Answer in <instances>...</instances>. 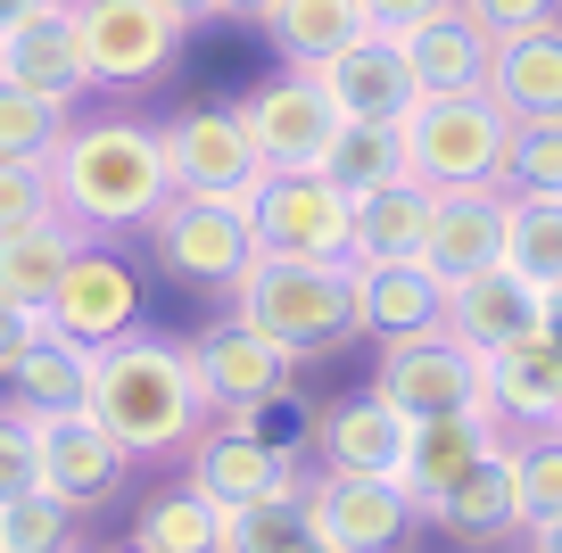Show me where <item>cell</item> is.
Returning a JSON list of instances; mask_svg holds the SVG:
<instances>
[{"label":"cell","instance_id":"obj_1","mask_svg":"<svg viewBox=\"0 0 562 553\" xmlns=\"http://www.w3.org/2000/svg\"><path fill=\"white\" fill-rule=\"evenodd\" d=\"M50 191L83 240H116V232H149V215L175 199L166 173V140L140 116H83L50 149Z\"/></svg>","mask_w":562,"mask_h":553},{"label":"cell","instance_id":"obj_2","mask_svg":"<svg viewBox=\"0 0 562 553\" xmlns=\"http://www.w3.org/2000/svg\"><path fill=\"white\" fill-rule=\"evenodd\" d=\"M91 414L133 454H182L215 421V397L199 381V356L158 330H124L91 347Z\"/></svg>","mask_w":562,"mask_h":553},{"label":"cell","instance_id":"obj_3","mask_svg":"<svg viewBox=\"0 0 562 553\" xmlns=\"http://www.w3.org/2000/svg\"><path fill=\"white\" fill-rule=\"evenodd\" d=\"M232 314L248 330H265L273 347L290 356H331L339 339H356V290H348V264L331 257H248V273L232 281Z\"/></svg>","mask_w":562,"mask_h":553},{"label":"cell","instance_id":"obj_4","mask_svg":"<svg viewBox=\"0 0 562 553\" xmlns=\"http://www.w3.org/2000/svg\"><path fill=\"white\" fill-rule=\"evenodd\" d=\"M513 116L496 91H422L405 108V166L430 191H472V182H505Z\"/></svg>","mask_w":562,"mask_h":553},{"label":"cell","instance_id":"obj_5","mask_svg":"<svg viewBox=\"0 0 562 553\" xmlns=\"http://www.w3.org/2000/svg\"><path fill=\"white\" fill-rule=\"evenodd\" d=\"M149 248L175 281H199V290H232L257 257V215L224 191H175L158 215H149Z\"/></svg>","mask_w":562,"mask_h":553},{"label":"cell","instance_id":"obj_6","mask_svg":"<svg viewBox=\"0 0 562 553\" xmlns=\"http://www.w3.org/2000/svg\"><path fill=\"white\" fill-rule=\"evenodd\" d=\"M372 397H389L405 421H439V414H488V356H472L447 330H414V339L381 347Z\"/></svg>","mask_w":562,"mask_h":553},{"label":"cell","instance_id":"obj_7","mask_svg":"<svg viewBox=\"0 0 562 553\" xmlns=\"http://www.w3.org/2000/svg\"><path fill=\"white\" fill-rule=\"evenodd\" d=\"M182 479L199 487V496L215 504H257V496H290V487H306V463L299 447H281L273 430H265V414H215L207 430L182 447Z\"/></svg>","mask_w":562,"mask_h":553},{"label":"cell","instance_id":"obj_8","mask_svg":"<svg viewBox=\"0 0 562 553\" xmlns=\"http://www.w3.org/2000/svg\"><path fill=\"white\" fill-rule=\"evenodd\" d=\"M248 215H257L265 257H331V264H348V248H356V191H339L323 166L265 173V191H257Z\"/></svg>","mask_w":562,"mask_h":553},{"label":"cell","instance_id":"obj_9","mask_svg":"<svg viewBox=\"0 0 562 553\" xmlns=\"http://www.w3.org/2000/svg\"><path fill=\"white\" fill-rule=\"evenodd\" d=\"M232 116H240V133H248V149H257L265 173H306V166H323V149H331V133H339V108L323 100V83H315L306 67L265 75V83L248 91Z\"/></svg>","mask_w":562,"mask_h":553},{"label":"cell","instance_id":"obj_10","mask_svg":"<svg viewBox=\"0 0 562 553\" xmlns=\"http://www.w3.org/2000/svg\"><path fill=\"white\" fill-rule=\"evenodd\" d=\"M75 9V34H83V58H91V83L100 91H140L175 67L182 34L158 0H67Z\"/></svg>","mask_w":562,"mask_h":553},{"label":"cell","instance_id":"obj_11","mask_svg":"<svg viewBox=\"0 0 562 553\" xmlns=\"http://www.w3.org/2000/svg\"><path fill=\"white\" fill-rule=\"evenodd\" d=\"M191 356H199V381H207L215 414H273V405L299 397V356L273 347L265 330H248L240 314L207 323L191 339Z\"/></svg>","mask_w":562,"mask_h":553},{"label":"cell","instance_id":"obj_12","mask_svg":"<svg viewBox=\"0 0 562 553\" xmlns=\"http://www.w3.org/2000/svg\"><path fill=\"white\" fill-rule=\"evenodd\" d=\"M306 512H315V537L339 553H397L405 529L422 520V504L397 479H381V471H315L306 479Z\"/></svg>","mask_w":562,"mask_h":553},{"label":"cell","instance_id":"obj_13","mask_svg":"<svg viewBox=\"0 0 562 553\" xmlns=\"http://www.w3.org/2000/svg\"><path fill=\"white\" fill-rule=\"evenodd\" d=\"M158 140H166L175 191H224V199H240V207H257L265 166H257V149H248L232 108H182V116L158 124Z\"/></svg>","mask_w":562,"mask_h":553},{"label":"cell","instance_id":"obj_14","mask_svg":"<svg viewBox=\"0 0 562 553\" xmlns=\"http://www.w3.org/2000/svg\"><path fill=\"white\" fill-rule=\"evenodd\" d=\"M42 323L67 330V339H83V347L124 339V330H140V273L116 257V248L83 240V248H75V264L58 273V290H50V306H42Z\"/></svg>","mask_w":562,"mask_h":553},{"label":"cell","instance_id":"obj_15","mask_svg":"<svg viewBox=\"0 0 562 553\" xmlns=\"http://www.w3.org/2000/svg\"><path fill=\"white\" fill-rule=\"evenodd\" d=\"M34 447H42V487L67 496L75 512L108 504L124 487V471H133V447H124L91 405H83V414H42L34 421Z\"/></svg>","mask_w":562,"mask_h":553},{"label":"cell","instance_id":"obj_16","mask_svg":"<svg viewBox=\"0 0 562 553\" xmlns=\"http://www.w3.org/2000/svg\"><path fill=\"white\" fill-rule=\"evenodd\" d=\"M439 330H447V339H463L472 356H496V347L546 330V290H529L513 264L463 273V281H447V323Z\"/></svg>","mask_w":562,"mask_h":553},{"label":"cell","instance_id":"obj_17","mask_svg":"<svg viewBox=\"0 0 562 553\" xmlns=\"http://www.w3.org/2000/svg\"><path fill=\"white\" fill-rule=\"evenodd\" d=\"M0 75L25 83V91H42V100H58V108H75L83 91H100V83H91V58H83V34H75L67 0H50V9H34L25 25L0 34Z\"/></svg>","mask_w":562,"mask_h":553},{"label":"cell","instance_id":"obj_18","mask_svg":"<svg viewBox=\"0 0 562 553\" xmlns=\"http://www.w3.org/2000/svg\"><path fill=\"white\" fill-rule=\"evenodd\" d=\"M323 83V100L339 108V116H381V124H405V108L422 100L414 91V67H405V50L389 34H356L348 50H331L323 67H306Z\"/></svg>","mask_w":562,"mask_h":553},{"label":"cell","instance_id":"obj_19","mask_svg":"<svg viewBox=\"0 0 562 553\" xmlns=\"http://www.w3.org/2000/svg\"><path fill=\"white\" fill-rule=\"evenodd\" d=\"M505 421L496 414H439V421H414V438H405V463H397V487L430 512V504L447 496V487L463 479V471H480L496 447H505Z\"/></svg>","mask_w":562,"mask_h":553},{"label":"cell","instance_id":"obj_20","mask_svg":"<svg viewBox=\"0 0 562 553\" xmlns=\"http://www.w3.org/2000/svg\"><path fill=\"white\" fill-rule=\"evenodd\" d=\"M488 414L505 430H554L562 421V339L529 330V339L488 356Z\"/></svg>","mask_w":562,"mask_h":553},{"label":"cell","instance_id":"obj_21","mask_svg":"<svg viewBox=\"0 0 562 553\" xmlns=\"http://www.w3.org/2000/svg\"><path fill=\"white\" fill-rule=\"evenodd\" d=\"M0 405H9V414H25V421H42V414H83V405H91V347L42 323L34 347L0 372Z\"/></svg>","mask_w":562,"mask_h":553},{"label":"cell","instance_id":"obj_22","mask_svg":"<svg viewBox=\"0 0 562 553\" xmlns=\"http://www.w3.org/2000/svg\"><path fill=\"white\" fill-rule=\"evenodd\" d=\"M348 290H356V330H372L381 347L447 323V281L430 264H348Z\"/></svg>","mask_w":562,"mask_h":553},{"label":"cell","instance_id":"obj_23","mask_svg":"<svg viewBox=\"0 0 562 553\" xmlns=\"http://www.w3.org/2000/svg\"><path fill=\"white\" fill-rule=\"evenodd\" d=\"M405 438H414V421H405L389 397H372V388H364V397L323 405V421H315V454H323V471H381V479H397Z\"/></svg>","mask_w":562,"mask_h":553},{"label":"cell","instance_id":"obj_24","mask_svg":"<svg viewBox=\"0 0 562 553\" xmlns=\"http://www.w3.org/2000/svg\"><path fill=\"white\" fill-rule=\"evenodd\" d=\"M505 264V182H472V191H439L430 215V273L463 281Z\"/></svg>","mask_w":562,"mask_h":553},{"label":"cell","instance_id":"obj_25","mask_svg":"<svg viewBox=\"0 0 562 553\" xmlns=\"http://www.w3.org/2000/svg\"><path fill=\"white\" fill-rule=\"evenodd\" d=\"M430 215H439V191L430 182H389V191L356 199V248L348 264H430Z\"/></svg>","mask_w":562,"mask_h":553},{"label":"cell","instance_id":"obj_26","mask_svg":"<svg viewBox=\"0 0 562 553\" xmlns=\"http://www.w3.org/2000/svg\"><path fill=\"white\" fill-rule=\"evenodd\" d=\"M397 50L414 67V91H488V67H496V42L463 9L422 18L414 34H397Z\"/></svg>","mask_w":562,"mask_h":553},{"label":"cell","instance_id":"obj_27","mask_svg":"<svg viewBox=\"0 0 562 553\" xmlns=\"http://www.w3.org/2000/svg\"><path fill=\"white\" fill-rule=\"evenodd\" d=\"M422 520H439L447 537H513V529H529V512H521V463H513V438L505 447L488 454V463L480 471H463L456 487H447L439 504H430V512Z\"/></svg>","mask_w":562,"mask_h":553},{"label":"cell","instance_id":"obj_28","mask_svg":"<svg viewBox=\"0 0 562 553\" xmlns=\"http://www.w3.org/2000/svg\"><path fill=\"white\" fill-rule=\"evenodd\" d=\"M488 91L513 124L529 116H562V18L538 25V34H513L496 42V67H488Z\"/></svg>","mask_w":562,"mask_h":553},{"label":"cell","instance_id":"obj_29","mask_svg":"<svg viewBox=\"0 0 562 553\" xmlns=\"http://www.w3.org/2000/svg\"><path fill=\"white\" fill-rule=\"evenodd\" d=\"M75 248H83V232L67 224V215H34V224L0 232V297H18V306H50L58 273L75 264Z\"/></svg>","mask_w":562,"mask_h":553},{"label":"cell","instance_id":"obj_30","mask_svg":"<svg viewBox=\"0 0 562 553\" xmlns=\"http://www.w3.org/2000/svg\"><path fill=\"white\" fill-rule=\"evenodd\" d=\"M323 173H331L339 191H356V199H372V191H389V182H405V124H381V116H339V133H331V149H323Z\"/></svg>","mask_w":562,"mask_h":553},{"label":"cell","instance_id":"obj_31","mask_svg":"<svg viewBox=\"0 0 562 553\" xmlns=\"http://www.w3.org/2000/svg\"><path fill=\"white\" fill-rule=\"evenodd\" d=\"M356 34H372L356 0H281L265 18V42L281 50V67H323L331 50H348Z\"/></svg>","mask_w":562,"mask_h":553},{"label":"cell","instance_id":"obj_32","mask_svg":"<svg viewBox=\"0 0 562 553\" xmlns=\"http://www.w3.org/2000/svg\"><path fill=\"white\" fill-rule=\"evenodd\" d=\"M505 264L529 290H562V199L554 191H505Z\"/></svg>","mask_w":562,"mask_h":553},{"label":"cell","instance_id":"obj_33","mask_svg":"<svg viewBox=\"0 0 562 553\" xmlns=\"http://www.w3.org/2000/svg\"><path fill=\"white\" fill-rule=\"evenodd\" d=\"M133 545H149V553H224V504L199 496L191 479L158 487V496L133 512Z\"/></svg>","mask_w":562,"mask_h":553},{"label":"cell","instance_id":"obj_34","mask_svg":"<svg viewBox=\"0 0 562 553\" xmlns=\"http://www.w3.org/2000/svg\"><path fill=\"white\" fill-rule=\"evenodd\" d=\"M315 537V512H306V487L290 496H257V504H224V553H290Z\"/></svg>","mask_w":562,"mask_h":553},{"label":"cell","instance_id":"obj_35","mask_svg":"<svg viewBox=\"0 0 562 553\" xmlns=\"http://www.w3.org/2000/svg\"><path fill=\"white\" fill-rule=\"evenodd\" d=\"M67 124H75V108H58V100L0 75V157H50L67 140Z\"/></svg>","mask_w":562,"mask_h":553},{"label":"cell","instance_id":"obj_36","mask_svg":"<svg viewBox=\"0 0 562 553\" xmlns=\"http://www.w3.org/2000/svg\"><path fill=\"white\" fill-rule=\"evenodd\" d=\"M75 504L50 496V487H34V496L0 504V553H75Z\"/></svg>","mask_w":562,"mask_h":553},{"label":"cell","instance_id":"obj_37","mask_svg":"<svg viewBox=\"0 0 562 553\" xmlns=\"http://www.w3.org/2000/svg\"><path fill=\"white\" fill-rule=\"evenodd\" d=\"M505 191H554V199H562V116H529V124H513Z\"/></svg>","mask_w":562,"mask_h":553},{"label":"cell","instance_id":"obj_38","mask_svg":"<svg viewBox=\"0 0 562 553\" xmlns=\"http://www.w3.org/2000/svg\"><path fill=\"white\" fill-rule=\"evenodd\" d=\"M513 463H521V512L554 520L562 512V421H554V430H521Z\"/></svg>","mask_w":562,"mask_h":553},{"label":"cell","instance_id":"obj_39","mask_svg":"<svg viewBox=\"0 0 562 553\" xmlns=\"http://www.w3.org/2000/svg\"><path fill=\"white\" fill-rule=\"evenodd\" d=\"M34 215H58L50 157H0V232L34 224Z\"/></svg>","mask_w":562,"mask_h":553},{"label":"cell","instance_id":"obj_40","mask_svg":"<svg viewBox=\"0 0 562 553\" xmlns=\"http://www.w3.org/2000/svg\"><path fill=\"white\" fill-rule=\"evenodd\" d=\"M34 487H42V447H34V421L0 405V504L34 496Z\"/></svg>","mask_w":562,"mask_h":553},{"label":"cell","instance_id":"obj_41","mask_svg":"<svg viewBox=\"0 0 562 553\" xmlns=\"http://www.w3.org/2000/svg\"><path fill=\"white\" fill-rule=\"evenodd\" d=\"M463 18L480 25L488 42H513V34H538V25L562 18V0H456Z\"/></svg>","mask_w":562,"mask_h":553},{"label":"cell","instance_id":"obj_42","mask_svg":"<svg viewBox=\"0 0 562 553\" xmlns=\"http://www.w3.org/2000/svg\"><path fill=\"white\" fill-rule=\"evenodd\" d=\"M356 9H364V25H372V34H389V42H397V34H414L422 18L456 9V0H356Z\"/></svg>","mask_w":562,"mask_h":553},{"label":"cell","instance_id":"obj_43","mask_svg":"<svg viewBox=\"0 0 562 553\" xmlns=\"http://www.w3.org/2000/svg\"><path fill=\"white\" fill-rule=\"evenodd\" d=\"M34 330H42V314H34V306L0 297V372H9V363H18L25 347H34Z\"/></svg>","mask_w":562,"mask_h":553},{"label":"cell","instance_id":"obj_44","mask_svg":"<svg viewBox=\"0 0 562 553\" xmlns=\"http://www.w3.org/2000/svg\"><path fill=\"white\" fill-rule=\"evenodd\" d=\"M166 18H175V34H199V25H215L224 18V0H158Z\"/></svg>","mask_w":562,"mask_h":553},{"label":"cell","instance_id":"obj_45","mask_svg":"<svg viewBox=\"0 0 562 553\" xmlns=\"http://www.w3.org/2000/svg\"><path fill=\"white\" fill-rule=\"evenodd\" d=\"M521 537H529V553H562V512L554 520H529Z\"/></svg>","mask_w":562,"mask_h":553},{"label":"cell","instance_id":"obj_46","mask_svg":"<svg viewBox=\"0 0 562 553\" xmlns=\"http://www.w3.org/2000/svg\"><path fill=\"white\" fill-rule=\"evenodd\" d=\"M273 9H281V0H224V18H232V25H265Z\"/></svg>","mask_w":562,"mask_h":553},{"label":"cell","instance_id":"obj_47","mask_svg":"<svg viewBox=\"0 0 562 553\" xmlns=\"http://www.w3.org/2000/svg\"><path fill=\"white\" fill-rule=\"evenodd\" d=\"M34 9H50V0H0V34H9V25H25Z\"/></svg>","mask_w":562,"mask_h":553},{"label":"cell","instance_id":"obj_48","mask_svg":"<svg viewBox=\"0 0 562 553\" xmlns=\"http://www.w3.org/2000/svg\"><path fill=\"white\" fill-rule=\"evenodd\" d=\"M546 330H554V339H562V290L546 297Z\"/></svg>","mask_w":562,"mask_h":553},{"label":"cell","instance_id":"obj_49","mask_svg":"<svg viewBox=\"0 0 562 553\" xmlns=\"http://www.w3.org/2000/svg\"><path fill=\"white\" fill-rule=\"evenodd\" d=\"M290 553H339V545H323V537H306V545H290Z\"/></svg>","mask_w":562,"mask_h":553},{"label":"cell","instance_id":"obj_50","mask_svg":"<svg viewBox=\"0 0 562 553\" xmlns=\"http://www.w3.org/2000/svg\"><path fill=\"white\" fill-rule=\"evenodd\" d=\"M108 553H149V545H133V537H124V545H108Z\"/></svg>","mask_w":562,"mask_h":553}]
</instances>
